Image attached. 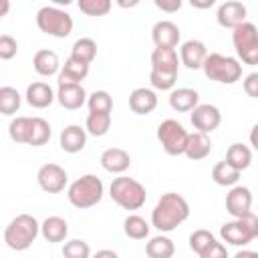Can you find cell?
Masks as SVG:
<instances>
[{"mask_svg": "<svg viewBox=\"0 0 258 258\" xmlns=\"http://www.w3.org/2000/svg\"><path fill=\"white\" fill-rule=\"evenodd\" d=\"M123 232L131 240H145L149 236V224L145 218H141L137 214H129L123 220Z\"/></svg>", "mask_w": 258, "mask_h": 258, "instance_id": "obj_31", "label": "cell"}, {"mask_svg": "<svg viewBox=\"0 0 258 258\" xmlns=\"http://www.w3.org/2000/svg\"><path fill=\"white\" fill-rule=\"evenodd\" d=\"M40 234L46 242L50 244H58V242H64L67 234H69V224L64 218L60 216H48L42 224H40Z\"/></svg>", "mask_w": 258, "mask_h": 258, "instance_id": "obj_23", "label": "cell"}, {"mask_svg": "<svg viewBox=\"0 0 258 258\" xmlns=\"http://www.w3.org/2000/svg\"><path fill=\"white\" fill-rule=\"evenodd\" d=\"M216 20L222 28H236L242 22H246V6L238 0H226L218 6Z\"/></svg>", "mask_w": 258, "mask_h": 258, "instance_id": "obj_13", "label": "cell"}, {"mask_svg": "<svg viewBox=\"0 0 258 258\" xmlns=\"http://www.w3.org/2000/svg\"><path fill=\"white\" fill-rule=\"evenodd\" d=\"M226 212L232 218H242L252 212V191L246 185H234L226 194Z\"/></svg>", "mask_w": 258, "mask_h": 258, "instance_id": "obj_12", "label": "cell"}, {"mask_svg": "<svg viewBox=\"0 0 258 258\" xmlns=\"http://www.w3.org/2000/svg\"><path fill=\"white\" fill-rule=\"evenodd\" d=\"M153 4L163 12H177L181 8V0H155Z\"/></svg>", "mask_w": 258, "mask_h": 258, "instance_id": "obj_44", "label": "cell"}, {"mask_svg": "<svg viewBox=\"0 0 258 258\" xmlns=\"http://www.w3.org/2000/svg\"><path fill=\"white\" fill-rule=\"evenodd\" d=\"M191 6H196V8H210V6H214V0H208V2H196V0H191Z\"/></svg>", "mask_w": 258, "mask_h": 258, "instance_id": "obj_48", "label": "cell"}, {"mask_svg": "<svg viewBox=\"0 0 258 258\" xmlns=\"http://www.w3.org/2000/svg\"><path fill=\"white\" fill-rule=\"evenodd\" d=\"M22 97L14 87H0V113L2 115H14L20 109Z\"/></svg>", "mask_w": 258, "mask_h": 258, "instance_id": "obj_34", "label": "cell"}, {"mask_svg": "<svg viewBox=\"0 0 258 258\" xmlns=\"http://www.w3.org/2000/svg\"><path fill=\"white\" fill-rule=\"evenodd\" d=\"M87 75H89V64L69 56L58 71V85H69V83L81 85V81H85Z\"/></svg>", "mask_w": 258, "mask_h": 258, "instance_id": "obj_25", "label": "cell"}, {"mask_svg": "<svg viewBox=\"0 0 258 258\" xmlns=\"http://www.w3.org/2000/svg\"><path fill=\"white\" fill-rule=\"evenodd\" d=\"M191 125L198 129V133H212L220 127L222 123V113L216 105H198L196 109H191L189 115Z\"/></svg>", "mask_w": 258, "mask_h": 258, "instance_id": "obj_11", "label": "cell"}, {"mask_svg": "<svg viewBox=\"0 0 258 258\" xmlns=\"http://www.w3.org/2000/svg\"><path fill=\"white\" fill-rule=\"evenodd\" d=\"M224 161L242 173L252 163V149L248 145H244V143H232L228 147V151H226V159Z\"/></svg>", "mask_w": 258, "mask_h": 258, "instance_id": "obj_28", "label": "cell"}, {"mask_svg": "<svg viewBox=\"0 0 258 258\" xmlns=\"http://www.w3.org/2000/svg\"><path fill=\"white\" fill-rule=\"evenodd\" d=\"M60 149L67 153H79L87 145V131L81 125H67L58 137Z\"/></svg>", "mask_w": 258, "mask_h": 258, "instance_id": "obj_20", "label": "cell"}, {"mask_svg": "<svg viewBox=\"0 0 258 258\" xmlns=\"http://www.w3.org/2000/svg\"><path fill=\"white\" fill-rule=\"evenodd\" d=\"M198 105H200V93L196 89L181 87V89H173L169 93V107L177 113H187V111L196 109Z\"/></svg>", "mask_w": 258, "mask_h": 258, "instance_id": "obj_22", "label": "cell"}, {"mask_svg": "<svg viewBox=\"0 0 258 258\" xmlns=\"http://www.w3.org/2000/svg\"><path fill=\"white\" fill-rule=\"evenodd\" d=\"M109 196L123 210H139L147 200L145 185L133 177H127V175H119L111 181Z\"/></svg>", "mask_w": 258, "mask_h": 258, "instance_id": "obj_5", "label": "cell"}, {"mask_svg": "<svg viewBox=\"0 0 258 258\" xmlns=\"http://www.w3.org/2000/svg\"><path fill=\"white\" fill-rule=\"evenodd\" d=\"M232 44L238 58L244 64L254 67L258 62V28L252 22H242L232 32Z\"/></svg>", "mask_w": 258, "mask_h": 258, "instance_id": "obj_8", "label": "cell"}, {"mask_svg": "<svg viewBox=\"0 0 258 258\" xmlns=\"http://www.w3.org/2000/svg\"><path fill=\"white\" fill-rule=\"evenodd\" d=\"M129 107L135 115H149L157 107V95L153 89L137 87L129 95Z\"/></svg>", "mask_w": 258, "mask_h": 258, "instance_id": "obj_19", "label": "cell"}, {"mask_svg": "<svg viewBox=\"0 0 258 258\" xmlns=\"http://www.w3.org/2000/svg\"><path fill=\"white\" fill-rule=\"evenodd\" d=\"M234 258H258V252L254 250H240L234 254Z\"/></svg>", "mask_w": 258, "mask_h": 258, "instance_id": "obj_46", "label": "cell"}, {"mask_svg": "<svg viewBox=\"0 0 258 258\" xmlns=\"http://www.w3.org/2000/svg\"><path fill=\"white\" fill-rule=\"evenodd\" d=\"M200 258H228V250H226V246H224L222 242L214 240V242L200 254Z\"/></svg>", "mask_w": 258, "mask_h": 258, "instance_id": "obj_42", "label": "cell"}, {"mask_svg": "<svg viewBox=\"0 0 258 258\" xmlns=\"http://www.w3.org/2000/svg\"><path fill=\"white\" fill-rule=\"evenodd\" d=\"M89 113H111L113 111V97L107 91H95L87 97Z\"/></svg>", "mask_w": 258, "mask_h": 258, "instance_id": "obj_35", "label": "cell"}, {"mask_svg": "<svg viewBox=\"0 0 258 258\" xmlns=\"http://www.w3.org/2000/svg\"><path fill=\"white\" fill-rule=\"evenodd\" d=\"M18 52V42L10 34H0V58L2 60H12Z\"/></svg>", "mask_w": 258, "mask_h": 258, "instance_id": "obj_41", "label": "cell"}, {"mask_svg": "<svg viewBox=\"0 0 258 258\" xmlns=\"http://www.w3.org/2000/svg\"><path fill=\"white\" fill-rule=\"evenodd\" d=\"M212 151V139L210 135L206 133H189L187 137V145H185V151L183 155H187L191 161H200V159H206Z\"/></svg>", "mask_w": 258, "mask_h": 258, "instance_id": "obj_26", "label": "cell"}, {"mask_svg": "<svg viewBox=\"0 0 258 258\" xmlns=\"http://www.w3.org/2000/svg\"><path fill=\"white\" fill-rule=\"evenodd\" d=\"M145 254H147V258H173L175 244L171 238L159 234V236H153L145 244Z\"/></svg>", "mask_w": 258, "mask_h": 258, "instance_id": "obj_29", "label": "cell"}, {"mask_svg": "<svg viewBox=\"0 0 258 258\" xmlns=\"http://www.w3.org/2000/svg\"><path fill=\"white\" fill-rule=\"evenodd\" d=\"M179 26L171 20H157L151 28V40L155 48H175L179 42Z\"/></svg>", "mask_w": 258, "mask_h": 258, "instance_id": "obj_14", "label": "cell"}, {"mask_svg": "<svg viewBox=\"0 0 258 258\" xmlns=\"http://www.w3.org/2000/svg\"><path fill=\"white\" fill-rule=\"evenodd\" d=\"M28 127H30V117H14L8 125V135L14 143H26V133H28Z\"/></svg>", "mask_w": 258, "mask_h": 258, "instance_id": "obj_37", "label": "cell"}, {"mask_svg": "<svg viewBox=\"0 0 258 258\" xmlns=\"http://www.w3.org/2000/svg\"><path fill=\"white\" fill-rule=\"evenodd\" d=\"M175 81H177V75H173V73H161V71H151L149 73V83L157 91H169V89H173Z\"/></svg>", "mask_w": 258, "mask_h": 258, "instance_id": "obj_40", "label": "cell"}, {"mask_svg": "<svg viewBox=\"0 0 258 258\" xmlns=\"http://www.w3.org/2000/svg\"><path fill=\"white\" fill-rule=\"evenodd\" d=\"M189 133L175 119H165L157 125V141L167 155H183Z\"/></svg>", "mask_w": 258, "mask_h": 258, "instance_id": "obj_9", "label": "cell"}, {"mask_svg": "<svg viewBox=\"0 0 258 258\" xmlns=\"http://www.w3.org/2000/svg\"><path fill=\"white\" fill-rule=\"evenodd\" d=\"M93 258H119V254L113 252V250H109V248H103V250H97L93 254Z\"/></svg>", "mask_w": 258, "mask_h": 258, "instance_id": "obj_45", "label": "cell"}, {"mask_svg": "<svg viewBox=\"0 0 258 258\" xmlns=\"http://www.w3.org/2000/svg\"><path fill=\"white\" fill-rule=\"evenodd\" d=\"M206 56H208L206 44H204L202 40H196V38L185 40V42L181 44V48H179V62H181L185 69H189V71L202 69Z\"/></svg>", "mask_w": 258, "mask_h": 258, "instance_id": "obj_15", "label": "cell"}, {"mask_svg": "<svg viewBox=\"0 0 258 258\" xmlns=\"http://www.w3.org/2000/svg\"><path fill=\"white\" fill-rule=\"evenodd\" d=\"M177 67H179V58H177L175 48H153V52H151V71L177 75Z\"/></svg>", "mask_w": 258, "mask_h": 258, "instance_id": "obj_24", "label": "cell"}, {"mask_svg": "<svg viewBox=\"0 0 258 258\" xmlns=\"http://www.w3.org/2000/svg\"><path fill=\"white\" fill-rule=\"evenodd\" d=\"M26 103L34 109H46L54 101V91L48 83L44 81H34L26 87Z\"/></svg>", "mask_w": 258, "mask_h": 258, "instance_id": "obj_18", "label": "cell"}, {"mask_svg": "<svg viewBox=\"0 0 258 258\" xmlns=\"http://www.w3.org/2000/svg\"><path fill=\"white\" fill-rule=\"evenodd\" d=\"M189 218V204L175 191L163 194L151 210V226L159 232H173L179 224Z\"/></svg>", "mask_w": 258, "mask_h": 258, "instance_id": "obj_1", "label": "cell"}, {"mask_svg": "<svg viewBox=\"0 0 258 258\" xmlns=\"http://www.w3.org/2000/svg\"><path fill=\"white\" fill-rule=\"evenodd\" d=\"M36 181H38L42 191L60 194L64 189L67 181H69V175H67L64 167H60L58 163H44L36 171Z\"/></svg>", "mask_w": 258, "mask_h": 258, "instance_id": "obj_10", "label": "cell"}, {"mask_svg": "<svg viewBox=\"0 0 258 258\" xmlns=\"http://www.w3.org/2000/svg\"><path fill=\"white\" fill-rule=\"evenodd\" d=\"M216 238H214V234L210 232V230H196V232H191V236H189V248L200 256L212 242H214Z\"/></svg>", "mask_w": 258, "mask_h": 258, "instance_id": "obj_39", "label": "cell"}, {"mask_svg": "<svg viewBox=\"0 0 258 258\" xmlns=\"http://www.w3.org/2000/svg\"><path fill=\"white\" fill-rule=\"evenodd\" d=\"M62 256L64 258H91V246L85 240H69L62 246Z\"/></svg>", "mask_w": 258, "mask_h": 258, "instance_id": "obj_38", "label": "cell"}, {"mask_svg": "<svg viewBox=\"0 0 258 258\" xmlns=\"http://www.w3.org/2000/svg\"><path fill=\"white\" fill-rule=\"evenodd\" d=\"M32 67L34 71L40 75V77H54L58 75L60 71V60H58V54L50 48H40L34 52V58H32Z\"/></svg>", "mask_w": 258, "mask_h": 258, "instance_id": "obj_21", "label": "cell"}, {"mask_svg": "<svg viewBox=\"0 0 258 258\" xmlns=\"http://www.w3.org/2000/svg\"><path fill=\"white\" fill-rule=\"evenodd\" d=\"M111 129V113H89L85 121V131L95 137L107 135Z\"/></svg>", "mask_w": 258, "mask_h": 258, "instance_id": "obj_33", "label": "cell"}, {"mask_svg": "<svg viewBox=\"0 0 258 258\" xmlns=\"http://www.w3.org/2000/svg\"><path fill=\"white\" fill-rule=\"evenodd\" d=\"M103 194H105V185H103L101 177H97L93 173L81 175L67 189L69 202L79 210H87V208L97 206L103 200Z\"/></svg>", "mask_w": 258, "mask_h": 258, "instance_id": "obj_3", "label": "cell"}, {"mask_svg": "<svg viewBox=\"0 0 258 258\" xmlns=\"http://www.w3.org/2000/svg\"><path fill=\"white\" fill-rule=\"evenodd\" d=\"M8 10H10V2L8 0H0V20L8 14Z\"/></svg>", "mask_w": 258, "mask_h": 258, "instance_id": "obj_47", "label": "cell"}, {"mask_svg": "<svg viewBox=\"0 0 258 258\" xmlns=\"http://www.w3.org/2000/svg\"><path fill=\"white\" fill-rule=\"evenodd\" d=\"M202 71L210 81H216L222 85H234L236 81L242 79L240 60L228 54H220V52H208L202 64Z\"/></svg>", "mask_w": 258, "mask_h": 258, "instance_id": "obj_4", "label": "cell"}, {"mask_svg": "<svg viewBox=\"0 0 258 258\" xmlns=\"http://www.w3.org/2000/svg\"><path fill=\"white\" fill-rule=\"evenodd\" d=\"M50 135H52V129H50V125H48L46 119H42V117H30V127H28L26 143L24 145L40 147V145L48 143Z\"/></svg>", "mask_w": 258, "mask_h": 258, "instance_id": "obj_27", "label": "cell"}, {"mask_svg": "<svg viewBox=\"0 0 258 258\" xmlns=\"http://www.w3.org/2000/svg\"><path fill=\"white\" fill-rule=\"evenodd\" d=\"M220 236L224 242L232 244V246H246L252 240L258 238V218L254 212L242 216V218H234L226 224H222L220 228Z\"/></svg>", "mask_w": 258, "mask_h": 258, "instance_id": "obj_6", "label": "cell"}, {"mask_svg": "<svg viewBox=\"0 0 258 258\" xmlns=\"http://www.w3.org/2000/svg\"><path fill=\"white\" fill-rule=\"evenodd\" d=\"M101 167L109 173H123L131 165V155L121 147H109L101 153Z\"/></svg>", "mask_w": 258, "mask_h": 258, "instance_id": "obj_17", "label": "cell"}, {"mask_svg": "<svg viewBox=\"0 0 258 258\" xmlns=\"http://www.w3.org/2000/svg\"><path fill=\"white\" fill-rule=\"evenodd\" d=\"M36 26L48 36L67 38L73 32V16L58 6H42L36 12Z\"/></svg>", "mask_w": 258, "mask_h": 258, "instance_id": "obj_7", "label": "cell"}, {"mask_svg": "<svg viewBox=\"0 0 258 258\" xmlns=\"http://www.w3.org/2000/svg\"><path fill=\"white\" fill-rule=\"evenodd\" d=\"M244 91L248 97L256 99L258 97V73H250L246 79H244Z\"/></svg>", "mask_w": 258, "mask_h": 258, "instance_id": "obj_43", "label": "cell"}, {"mask_svg": "<svg viewBox=\"0 0 258 258\" xmlns=\"http://www.w3.org/2000/svg\"><path fill=\"white\" fill-rule=\"evenodd\" d=\"M79 10L87 16H105L111 12V0H79Z\"/></svg>", "mask_w": 258, "mask_h": 258, "instance_id": "obj_36", "label": "cell"}, {"mask_svg": "<svg viewBox=\"0 0 258 258\" xmlns=\"http://www.w3.org/2000/svg\"><path fill=\"white\" fill-rule=\"evenodd\" d=\"M97 56V42L89 36H83L79 40H75L73 48H71V58L75 60H81L85 64H91Z\"/></svg>", "mask_w": 258, "mask_h": 258, "instance_id": "obj_30", "label": "cell"}, {"mask_svg": "<svg viewBox=\"0 0 258 258\" xmlns=\"http://www.w3.org/2000/svg\"><path fill=\"white\" fill-rule=\"evenodd\" d=\"M212 179L218 183V185H224V187H234L238 185L240 181V171L234 169L232 165H228L226 161H218L212 169Z\"/></svg>", "mask_w": 258, "mask_h": 258, "instance_id": "obj_32", "label": "cell"}, {"mask_svg": "<svg viewBox=\"0 0 258 258\" xmlns=\"http://www.w3.org/2000/svg\"><path fill=\"white\" fill-rule=\"evenodd\" d=\"M87 91L83 85H75V83H69V85H58L56 93H54V99L60 103V107L69 109V111H77L81 109L85 103H87Z\"/></svg>", "mask_w": 258, "mask_h": 258, "instance_id": "obj_16", "label": "cell"}, {"mask_svg": "<svg viewBox=\"0 0 258 258\" xmlns=\"http://www.w3.org/2000/svg\"><path fill=\"white\" fill-rule=\"evenodd\" d=\"M40 234V224L34 216L30 214H18L16 218H12L4 230V242L10 250L16 252H24L32 246V242L38 238Z\"/></svg>", "mask_w": 258, "mask_h": 258, "instance_id": "obj_2", "label": "cell"}]
</instances>
